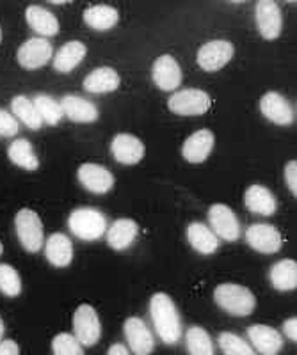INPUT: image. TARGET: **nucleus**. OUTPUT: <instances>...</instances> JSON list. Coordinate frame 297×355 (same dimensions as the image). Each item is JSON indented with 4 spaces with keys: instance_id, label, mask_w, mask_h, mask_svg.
Here are the masks:
<instances>
[{
    "instance_id": "obj_37",
    "label": "nucleus",
    "mask_w": 297,
    "mask_h": 355,
    "mask_svg": "<svg viewBox=\"0 0 297 355\" xmlns=\"http://www.w3.org/2000/svg\"><path fill=\"white\" fill-rule=\"evenodd\" d=\"M285 182L289 190L294 194V198L297 196V162L290 160L285 166Z\"/></svg>"
},
{
    "instance_id": "obj_1",
    "label": "nucleus",
    "mask_w": 297,
    "mask_h": 355,
    "mask_svg": "<svg viewBox=\"0 0 297 355\" xmlns=\"http://www.w3.org/2000/svg\"><path fill=\"white\" fill-rule=\"evenodd\" d=\"M150 316L155 332L164 345H176L182 338V320L171 297L166 293H155L150 300Z\"/></svg>"
},
{
    "instance_id": "obj_21",
    "label": "nucleus",
    "mask_w": 297,
    "mask_h": 355,
    "mask_svg": "<svg viewBox=\"0 0 297 355\" xmlns=\"http://www.w3.org/2000/svg\"><path fill=\"white\" fill-rule=\"evenodd\" d=\"M45 256L50 265L62 268L74 259V243L65 233L50 234L45 243Z\"/></svg>"
},
{
    "instance_id": "obj_28",
    "label": "nucleus",
    "mask_w": 297,
    "mask_h": 355,
    "mask_svg": "<svg viewBox=\"0 0 297 355\" xmlns=\"http://www.w3.org/2000/svg\"><path fill=\"white\" fill-rule=\"evenodd\" d=\"M119 20V12L116 11L114 8H110V6L100 4V6H91L84 11V21L90 25L91 28L94 31H110V28L114 27Z\"/></svg>"
},
{
    "instance_id": "obj_34",
    "label": "nucleus",
    "mask_w": 297,
    "mask_h": 355,
    "mask_svg": "<svg viewBox=\"0 0 297 355\" xmlns=\"http://www.w3.org/2000/svg\"><path fill=\"white\" fill-rule=\"evenodd\" d=\"M0 291L6 297H18L22 293V279L11 265H0Z\"/></svg>"
},
{
    "instance_id": "obj_6",
    "label": "nucleus",
    "mask_w": 297,
    "mask_h": 355,
    "mask_svg": "<svg viewBox=\"0 0 297 355\" xmlns=\"http://www.w3.org/2000/svg\"><path fill=\"white\" fill-rule=\"evenodd\" d=\"M167 107L178 116H201L210 109V96L201 89H182L169 98Z\"/></svg>"
},
{
    "instance_id": "obj_4",
    "label": "nucleus",
    "mask_w": 297,
    "mask_h": 355,
    "mask_svg": "<svg viewBox=\"0 0 297 355\" xmlns=\"http://www.w3.org/2000/svg\"><path fill=\"white\" fill-rule=\"evenodd\" d=\"M15 227L20 243L25 250L29 252H37L43 247L45 236H43V222L36 211L24 208L15 217Z\"/></svg>"
},
{
    "instance_id": "obj_17",
    "label": "nucleus",
    "mask_w": 297,
    "mask_h": 355,
    "mask_svg": "<svg viewBox=\"0 0 297 355\" xmlns=\"http://www.w3.org/2000/svg\"><path fill=\"white\" fill-rule=\"evenodd\" d=\"M151 77H153L155 85L162 91H175L182 84V69L175 57L160 55L153 62Z\"/></svg>"
},
{
    "instance_id": "obj_42",
    "label": "nucleus",
    "mask_w": 297,
    "mask_h": 355,
    "mask_svg": "<svg viewBox=\"0 0 297 355\" xmlns=\"http://www.w3.org/2000/svg\"><path fill=\"white\" fill-rule=\"evenodd\" d=\"M2 252H4V247H2V242H0V256H2Z\"/></svg>"
},
{
    "instance_id": "obj_16",
    "label": "nucleus",
    "mask_w": 297,
    "mask_h": 355,
    "mask_svg": "<svg viewBox=\"0 0 297 355\" xmlns=\"http://www.w3.org/2000/svg\"><path fill=\"white\" fill-rule=\"evenodd\" d=\"M260 110L269 121L276 123L280 126H289L292 125L294 119H296V114H294L292 105L285 98L281 96L280 93H265L260 100Z\"/></svg>"
},
{
    "instance_id": "obj_40",
    "label": "nucleus",
    "mask_w": 297,
    "mask_h": 355,
    "mask_svg": "<svg viewBox=\"0 0 297 355\" xmlns=\"http://www.w3.org/2000/svg\"><path fill=\"white\" fill-rule=\"evenodd\" d=\"M107 355H130V352H128V348H126L125 345L116 343V345H112V347L109 348Z\"/></svg>"
},
{
    "instance_id": "obj_27",
    "label": "nucleus",
    "mask_w": 297,
    "mask_h": 355,
    "mask_svg": "<svg viewBox=\"0 0 297 355\" xmlns=\"http://www.w3.org/2000/svg\"><path fill=\"white\" fill-rule=\"evenodd\" d=\"M271 284L278 291H290L297 288V263L294 259H281L271 268Z\"/></svg>"
},
{
    "instance_id": "obj_14",
    "label": "nucleus",
    "mask_w": 297,
    "mask_h": 355,
    "mask_svg": "<svg viewBox=\"0 0 297 355\" xmlns=\"http://www.w3.org/2000/svg\"><path fill=\"white\" fill-rule=\"evenodd\" d=\"M255 15H257V25L262 37L276 40L281 34V25H283L280 6L274 0H260L255 9Z\"/></svg>"
},
{
    "instance_id": "obj_2",
    "label": "nucleus",
    "mask_w": 297,
    "mask_h": 355,
    "mask_svg": "<svg viewBox=\"0 0 297 355\" xmlns=\"http://www.w3.org/2000/svg\"><path fill=\"white\" fill-rule=\"evenodd\" d=\"M214 300L228 315L240 316V318L249 316L257 307V299L251 293V290L233 283L219 284L214 291Z\"/></svg>"
},
{
    "instance_id": "obj_26",
    "label": "nucleus",
    "mask_w": 297,
    "mask_h": 355,
    "mask_svg": "<svg viewBox=\"0 0 297 355\" xmlns=\"http://www.w3.org/2000/svg\"><path fill=\"white\" fill-rule=\"evenodd\" d=\"M119 87V75L112 68H96L84 78V89L87 93L105 94Z\"/></svg>"
},
{
    "instance_id": "obj_30",
    "label": "nucleus",
    "mask_w": 297,
    "mask_h": 355,
    "mask_svg": "<svg viewBox=\"0 0 297 355\" xmlns=\"http://www.w3.org/2000/svg\"><path fill=\"white\" fill-rule=\"evenodd\" d=\"M11 112L15 114L17 121H22L29 130H41V121L40 114H37L36 107H34L33 100H29L27 96L20 94V96H15L11 101Z\"/></svg>"
},
{
    "instance_id": "obj_24",
    "label": "nucleus",
    "mask_w": 297,
    "mask_h": 355,
    "mask_svg": "<svg viewBox=\"0 0 297 355\" xmlns=\"http://www.w3.org/2000/svg\"><path fill=\"white\" fill-rule=\"evenodd\" d=\"M25 20H27V24H29L34 33H37L45 40L59 33L58 18L53 17L49 9L41 8V6H29L27 11H25Z\"/></svg>"
},
{
    "instance_id": "obj_7",
    "label": "nucleus",
    "mask_w": 297,
    "mask_h": 355,
    "mask_svg": "<svg viewBox=\"0 0 297 355\" xmlns=\"http://www.w3.org/2000/svg\"><path fill=\"white\" fill-rule=\"evenodd\" d=\"M208 224L212 233L224 242H235L240 236V222L233 210L226 205H212L208 210Z\"/></svg>"
},
{
    "instance_id": "obj_43",
    "label": "nucleus",
    "mask_w": 297,
    "mask_h": 355,
    "mask_svg": "<svg viewBox=\"0 0 297 355\" xmlns=\"http://www.w3.org/2000/svg\"><path fill=\"white\" fill-rule=\"evenodd\" d=\"M0 41H2V28H0Z\"/></svg>"
},
{
    "instance_id": "obj_15",
    "label": "nucleus",
    "mask_w": 297,
    "mask_h": 355,
    "mask_svg": "<svg viewBox=\"0 0 297 355\" xmlns=\"http://www.w3.org/2000/svg\"><path fill=\"white\" fill-rule=\"evenodd\" d=\"M110 151L123 166H135L143 160L144 144L130 133H118L110 142Z\"/></svg>"
},
{
    "instance_id": "obj_25",
    "label": "nucleus",
    "mask_w": 297,
    "mask_h": 355,
    "mask_svg": "<svg viewBox=\"0 0 297 355\" xmlns=\"http://www.w3.org/2000/svg\"><path fill=\"white\" fill-rule=\"evenodd\" d=\"M187 240L194 250L200 254L210 256L219 249V239L212 233L210 227L201 222H192L187 227Z\"/></svg>"
},
{
    "instance_id": "obj_36",
    "label": "nucleus",
    "mask_w": 297,
    "mask_h": 355,
    "mask_svg": "<svg viewBox=\"0 0 297 355\" xmlns=\"http://www.w3.org/2000/svg\"><path fill=\"white\" fill-rule=\"evenodd\" d=\"M20 132V123L17 117L9 114L8 110L0 109V135L2 137H15Z\"/></svg>"
},
{
    "instance_id": "obj_19",
    "label": "nucleus",
    "mask_w": 297,
    "mask_h": 355,
    "mask_svg": "<svg viewBox=\"0 0 297 355\" xmlns=\"http://www.w3.org/2000/svg\"><path fill=\"white\" fill-rule=\"evenodd\" d=\"M59 103H61L62 114L74 123H94L98 119L96 105L86 98L66 94Z\"/></svg>"
},
{
    "instance_id": "obj_12",
    "label": "nucleus",
    "mask_w": 297,
    "mask_h": 355,
    "mask_svg": "<svg viewBox=\"0 0 297 355\" xmlns=\"http://www.w3.org/2000/svg\"><path fill=\"white\" fill-rule=\"evenodd\" d=\"M78 182L93 194H107L114 187V176L107 167L98 164H82L78 167Z\"/></svg>"
},
{
    "instance_id": "obj_39",
    "label": "nucleus",
    "mask_w": 297,
    "mask_h": 355,
    "mask_svg": "<svg viewBox=\"0 0 297 355\" xmlns=\"http://www.w3.org/2000/svg\"><path fill=\"white\" fill-rule=\"evenodd\" d=\"M0 355H20V348H18L17 341H12V339L0 341Z\"/></svg>"
},
{
    "instance_id": "obj_41",
    "label": "nucleus",
    "mask_w": 297,
    "mask_h": 355,
    "mask_svg": "<svg viewBox=\"0 0 297 355\" xmlns=\"http://www.w3.org/2000/svg\"><path fill=\"white\" fill-rule=\"evenodd\" d=\"M4 331H6L4 322H2V318H0V341H2V338H4Z\"/></svg>"
},
{
    "instance_id": "obj_33",
    "label": "nucleus",
    "mask_w": 297,
    "mask_h": 355,
    "mask_svg": "<svg viewBox=\"0 0 297 355\" xmlns=\"http://www.w3.org/2000/svg\"><path fill=\"white\" fill-rule=\"evenodd\" d=\"M217 343L224 355H257V352L253 350V347L246 339L233 332H221Z\"/></svg>"
},
{
    "instance_id": "obj_5",
    "label": "nucleus",
    "mask_w": 297,
    "mask_h": 355,
    "mask_svg": "<svg viewBox=\"0 0 297 355\" xmlns=\"http://www.w3.org/2000/svg\"><path fill=\"white\" fill-rule=\"evenodd\" d=\"M74 332L82 347H93L100 341L102 336V323L98 318L94 307L90 304H82L74 315Z\"/></svg>"
},
{
    "instance_id": "obj_3",
    "label": "nucleus",
    "mask_w": 297,
    "mask_h": 355,
    "mask_svg": "<svg viewBox=\"0 0 297 355\" xmlns=\"http://www.w3.org/2000/svg\"><path fill=\"white\" fill-rule=\"evenodd\" d=\"M68 227L77 239L84 242H94L105 234L107 218L96 208H77L69 214Z\"/></svg>"
},
{
    "instance_id": "obj_23",
    "label": "nucleus",
    "mask_w": 297,
    "mask_h": 355,
    "mask_svg": "<svg viewBox=\"0 0 297 355\" xmlns=\"http://www.w3.org/2000/svg\"><path fill=\"white\" fill-rule=\"evenodd\" d=\"M86 44L80 41H68L53 55V69L59 73H71L86 57Z\"/></svg>"
},
{
    "instance_id": "obj_8",
    "label": "nucleus",
    "mask_w": 297,
    "mask_h": 355,
    "mask_svg": "<svg viewBox=\"0 0 297 355\" xmlns=\"http://www.w3.org/2000/svg\"><path fill=\"white\" fill-rule=\"evenodd\" d=\"M52 43L45 40V37H31V40H27L22 44L17 53L22 68L29 69V71L49 64L52 61Z\"/></svg>"
},
{
    "instance_id": "obj_29",
    "label": "nucleus",
    "mask_w": 297,
    "mask_h": 355,
    "mask_svg": "<svg viewBox=\"0 0 297 355\" xmlns=\"http://www.w3.org/2000/svg\"><path fill=\"white\" fill-rule=\"evenodd\" d=\"M8 157L15 166L22 167L25 171H36L40 167V160H37L36 153H34L33 144L27 139H17L15 142H11L8 150Z\"/></svg>"
},
{
    "instance_id": "obj_35",
    "label": "nucleus",
    "mask_w": 297,
    "mask_h": 355,
    "mask_svg": "<svg viewBox=\"0 0 297 355\" xmlns=\"http://www.w3.org/2000/svg\"><path fill=\"white\" fill-rule=\"evenodd\" d=\"M53 355H84L82 345L78 343L77 338L68 332H61L53 338L52 341Z\"/></svg>"
},
{
    "instance_id": "obj_18",
    "label": "nucleus",
    "mask_w": 297,
    "mask_h": 355,
    "mask_svg": "<svg viewBox=\"0 0 297 355\" xmlns=\"http://www.w3.org/2000/svg\"><path fill=\"white\" fill-rule=\"evenodd\" d=\"M214 142H216V137H214V133L210 130H198V132L192 133L187 141L183 142V158L191 162V164H201L212 153Z\"/></svg>"
},
{
    "instance_id": "obj_38",
    "label": "nucleus",
    "mask_w": 297,
    "mask_h": 355,
    "mask_svg": "<svg viewBox=\"0 0 297 355\" xmlns=\"http://www.w3.org/2000/svg\"><path fill=\"white\" fill-rule=\"evenodd\" d=\"M283 332H285V336L290 339V341H294V343H296L297 341V318L296 316L285 320V323H283Z\"/></svg>"
},
{
    "instance_id": "obj_22",
    "label": "nucleus",
    "mask_w": 297,
    "mask_h": 355,
    "mask_svg": "<svg viewBox=\"0 0 297 355\" xmlns=\"http://www.w3.org/2000/svg\"><path fill=\"white\" fill-rule=\"evenodd\" d=\"M137 233V222L132 218H118L107 231V243L114 250H125L135 242Z\"/></svg>"
},
{
    "instance_id": "obj_20",
    "label": "nucleus",
    "mask_w": 297,
    "mask_h": 355,
    "mask_svg": "<svg viewBox=\"0 0 297 355\" xmlns=\"http://www.w3.org/2000/svg\"><path fill=\"white\" fill-rule=\"evenodd\" d=\"M244 202L246 208H248L251 214L257 215H265V217H271V215L276 214L278 210V201L274 198V194L269 189H265L264 185H251L244 194Z\"/></svg>"
},
{
    "instance_id": "obj_9",
    "label": "nucleus",
    "mask_w": 297,
    "mask_h": 355,
    "mask_svg": "<svg viewBox=\"0 0 297 355\" xmlns=\"http://www.w3.org/2000/svg\"><path fill=\"white\" fill-rule=\"evenodd\" d=\"M233 44L226 40H214L205 43L198 52V64L205 71H219L232 61Z\"/></svg>"
},
{
    "instance_id": "obj_11",
    "label": "nucleus",
    "mask_w": 297,
    "mask_h": 355,
    "mask_svg": "<svg viewBox=\"0 0 297 355\" xmlns=\"http://www.w3.org/2000/svg\"><path fill=\"white\" fill-rule=\"evenodd\" d=\"M126 343L134 355H150L155 348V339L150 327L139 316H130L123 325Z\"/></svg>"
},
{
    "instance_id": "obj_10",
    "label": "nucleus",
    "mask_w": 297,
    "mask_h": 355,
    "mask_svg": "<svg viewBox=\"0 0 297 355\" xmlns=\"http://www.w3.org/2000/svg\"><path fill=\"white\" fill-rule=\"evenodd\" d=\"M246 242L262 254H276L281 249V234L273 224H251L246 230Z\"/></svg>"
},
{
    "instance_id": "obj_32",
    "label": "nucleus",
    "mask_w": 297,
    "mask_h": 355,
    "mask_svg": "<svg viewBox=\"0 0 297 355\" xmlns=\"http://www.w3.org/2000/svg\"><path fill=\"white\" fill-rule=\"evenodd\" d=\"M185 345H187L189 355H216L212 338L203 327H191L185 334Z\"/></svg>"
},
{
    "instance_id": "obj_13",
    "label": "nucleus",
    "mask_w": 297,
    "mask_h": 355,
    "mask_svg": "<svg viewBox=\"0 0 297 355\" xmlns=\"http://www.w3.org/2000/svg\"><path fill=\"white\" fill-rule=\"evenodd\" d=\"M248 338L251 341L249 345L253 350L260 355H278L283 348V338L280 331L269 325H262V323H255L248 329Z\"/></svg>"
},
{
    "instance_id": "obj_31",
    "label": "nucleus",
    "mask_w": 297,
    "mask_h": 355,
    "mask_svg": "<svg viewBox=\"0 0 297 355\" xmlns=\"http://www.w3.org/2000/svg\"><path fill=\"white\" fill-rule=\"evenodd\" d=\"M34 107H36L37 114H40L41 121L46 123L50 126H56L61 123V119L65 117L61 109V103L58 100H53L49 94H36V98L33 100Z\"/></svg>"
}]
</instances>
